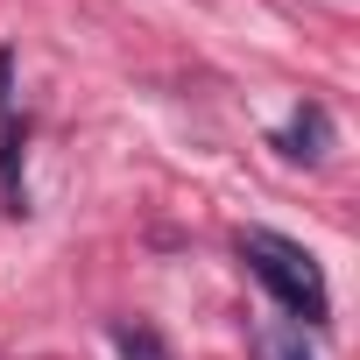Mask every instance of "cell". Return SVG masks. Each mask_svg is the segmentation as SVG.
I'll return each mask as SVG.
<instances>
[{"mask_svg":"<svg viewBox=\"0 0 360 360\" xmlns=\"http://www.w3.org/2000/svg\"><path fill=\"white\" fill-rule=\"evenodd\" d=\"M240 262L262 276V290H269L290 318H304V325H325V318H332L325 269H318L297 240H283V233H269V226H248V233H240Z\"/></svg>","mask_w":360,"mask_h":360,"instance_id":"obj_1","label":"cell"},{"mask_svg":"<svg viewBox=\"0 0 360 360\" xmlns=\"http://www.w3.org/2000/svg\"><path fill=\"white\" fill-rule=\"evenodd\" d=\"M325 141H332L325 106H304V113H297V127L283 134V148H290V155H304V162H318V155H325Z\"/></svg>","mask_w":360,"mask_h":360,"instance_id":"obj_2","label":"cell"},{"mask_svg":"<svg viewBox=\"0 0 360 360\" xmlns=\"http://www.w3.org/2000/svg\"><path fill=\"white\" fill-rule=\"evenodd\" d=\"M255 353H262V360H311L304 325H283V318H269V325L255 332Z\"/></svg>","mask_w":360,"mask_h":360,"instance_id":"obj_3","label":"cell"},{"mask_svg":"<svg viewBox=\"0 0 360 360\" xmlns=\"http://www.w3.org/2000/svg\"><path fill=\"white\" fill-rule=\"evenodd\" d=\"M113 346H120L127 360H169V353H162V339H155V332H141V325H113Z\"/></svg>","mask_w":360,"mask_h":360,"instance_id":"obj_4","label":"cell"},{"mask_svg":"<svg viewBox=\"0 0 360 360\" xmlns=\"http://www.w3.org/2000/svg\"><path fill=\"white\" fill-rule=\"evenodd\" d=\"M8 99H15V50H0V120H8Z\"/></svg>","mask_w":360,"mask_h":360,"instance_id":"obj_5","label":"cell"}]
</instances>
